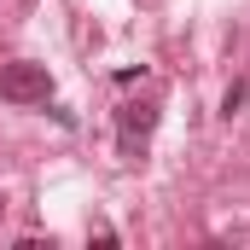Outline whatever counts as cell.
Returning a JSON list of instances; mask_svg holds the SVG:
<instances>
[{"instance_id": "2", "label": "cell", "mask_w": 250, "mask_h": 250, "mask_svg": "<svg viewBox=\"0 0 250 250\" xmlns=\"http://www.w3.org/2000/svg\"><path fill=\"white\" fill-rule=\"evenodd\" d=\"M157 128V105H123L117 111V140H123V157L146 151V134Z\"/></svg>"}, {"instance_id": "1", "label": "cell", "mask_w": 250, "mask_h": 250, "mask_svg": "<svg viewBox=\"0 0 250 250\" xmlns=\"http://www.w3.org/2000/svg\"><path fill=\"white\" fill-rule=\"evenodd\" d=\"M0 99H12V105H47L53 99V70L47 64H0Z\"/></svg>"}, {"instance_id": "4", "label": "cell", "mask_w": 250, "mask_h": 250, "mask_svg": "<svg viewBox=\"0 0 250 250\" xmlns=\"http://www.w3.org/2000/svg\"><path fill=\"white\" fill-rule=\"evenodd\" d=\"M0 209H6V204H0Z\"/></svg>"}, {"instance_id": "3", "label": "cell", "mask_w": 250, "mask_h": 250, "mask_svg": "<svg viewBox=\"0 0 250 250\" xmlns=\"http://www.w3.org/2000/svg\"><path fill=\"white\" fill-rule=\"evenodd\" d=\"M250 99V82H233L227 87V99H221V117H239V105Z\"/></svg>"}]
</instances>
